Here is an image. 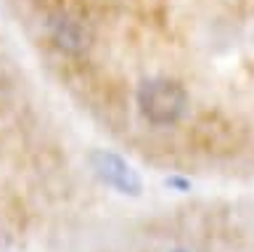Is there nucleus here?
<instances>
[{"label": "nucleus", "mask_w": 254, "mask_h": 252, "mask_svg": "<svg viewBox=\"0 0 254 252\" xmlns=\"http://www.w3.org/2000/svg\"><path fill=\"white\" fill-rule=\"evenodd\" d=\"M135 106L140 117L154 128H172L188 109L186 88L172 77H148L135 90Z\"/></svg>", "instance_id": "nucleus-1"}, {"label": "nucleus", "mask_w": 254, "mask_h": 252, "mask_svg": "<svg viewBox=\"0 0 254 252\" xmlns=\"http://www.w3.org/2000/svg\"><path fill=\"white\" fill-rule=\"evenodd\" d=\"M93 162V170L106 186L117 188L119 194H140V178L138 172L132 170L130 162H125L119 154H111V152H93L90 157Z\"/></svg>", "instance_id": "nucleus-2"}]
</instances>
